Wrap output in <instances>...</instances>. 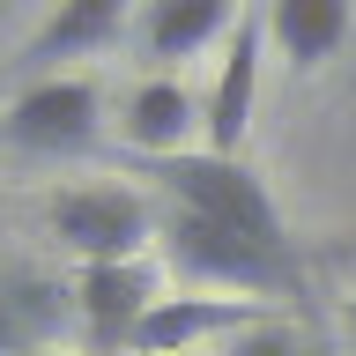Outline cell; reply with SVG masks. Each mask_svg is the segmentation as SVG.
<instances>
[{
	"label": "cell",
	"instance_id": "3957f363",
	"mask_svg": "<svg viewBox=\"0 0 356 356\" xmlns=\"http://www.w3.org/2000/svg\"><path fill=\"white\" fill-rule=\"evenodd\" d=\"M52 238L67 252H82V267H119L141 260V245L156 238V216L127 186H74L52 200Z\"/></svg>",
	"mask_w": 356,
	"mask_h": 356
},
{
	"label": "cell",
	"instance_id": "7c38bea8",
	"mask_svg": "<svg viewBox=\"0 0 356 356\" xmlns=\"http://www.w3.org/2000/svg\"><path fill=\"white\" fill-rule=\"evenodd\" d=\"M222 356H319V341H312V334H297L289 319H267V327L230 334V349H222Z\"/></svg>",
	"mask_w": 356,
	"mask_h": 356
},
{
	"label": "cell",
	"instance_id": "6da1fadb",
	"mask_svg": "<svg viewBox=\"0 0 356 356\" xmlns=\"http://www.w3.org/2000/svg\"><path fill=\"white\" fill-rule=\"evenodd\" d=\"M149 171L163 178V193H171L178 216L245 230V238H260V245H289V238H282V208H275V193L260 186V171H252L245 156L186 149V156H156Z\"/></svg>",
	"mask_w": 356,
	"mask_h": 356
},
{
	"label": "cell",
	"instance_id": "52a82bcc",
	"mask_svg": "<svg viewBox=\"0 0 356 356\" xmlns=\"http://www.w3.org/2000/svg\"><path fill=\"white\" fill-rule=\"evenodd\" d=\"M74 305L89 319V341L97 349H119V341H134L141 312L156 305V289L141 275V260H119V267H82L74 275Z\"/></svg>",
	"mask_w": 356,
	"mask_h": 356
},
{
	"label": "cell",
	"instance_id": "ba28073f",
	"mask_svg": "<svg viewBox=\"0 0 356 356\" xmlns=\"http://www.w3.org/2000/svg\"><path fill=\"white\" fill-rule=\"evenodd\" d=\"M134 0H60L52 15H44V30L15 52V74H52L60 60H74V52H97V44L119 38V22H127Z\"/></svg>",
	"mask_w": 356,
	"mask_h": 356
},
{
	"label": "cell",
	"instance_id": "5b68a950",
	"mask_svg": "<svg viewBox=\"0 0 356 356\" xmlns=\"http://www.w3.org/2000/svg\"><path fill=\"white\" fill-rule=\"evenodd\" d=\"M275 312L267 297H156L141 312V327H134L127 349L141 356H193V341L208 334H245V327H267Z\"/></svg>",
	"mask_w": 356,
	"mask_h": 356
},
{
	"label": "cell",
	"instance_id": "8fae6325",
	"mask_svg": "<svg viewBox=\"0 0 356 356\" xmlns=\"http://www.w3.org/2000/svg\"><path fill=\"white\" fill-rule=\"evenodd\" d=\"M230 15H238V0H149L141 44H149V60H186V52H200L208 38H222Z\"/></svg>",
	"mask_w": 356,
	"mask_h": 356
},
{
	"label": "cell",
	"instance_id": "8992f818",
	"mask_svg": "<svg viewBox=\"0 0 356 356\" xmlns=\"http://www.w3.org/2000/svg\"><path fill=\"white\" fill-rule=\"evenodd\" d=\"M260 44H267V15L260 8H238V38L222 52V74H216V89H208V111H200L208 156H238L245 149L252 97H260Z\"/></svg>",
	"mask_w": 356,
	"mask_h": 356
},
{
	"label": "cell",
	"instance_id": "9c48e42d",
	"mask_svg": "<svg viewBox=\"0 0 356 356\" xmlns=\"http://www.w3.org/2000/svg\"><path fill=\"white\" fill-rule=\"evenodd\" d=\"M200 111H208V104H200L186 82H141V89L127 97L119 134H127L149 163H156V156H186V134L200 127Z\"/></svg>",
	"mask_w": 356,
	"mask_h": 356
},
{
	"label": "cell",
	"instance_id": "4fadbf2b",
	"mask_svg": "<svg viewBox=\"0 0 356 356\" xmlns=\"http://www.w3.org/2000/svg\"><path fill=\"white\" fill-rule=\"evenodd\" d=\"M0 356H30V334H22L15 312H8V289H0Z\"/></svg>",
	"mask_w": 356,
	"mask_h": 356
},
{
	"label": "cell",
	"instance_id": "277c9868",
	"mask_svg": "<svg viewBox=\"0 0 356 356\" xmlns=\"http://www.w3.org/2000/svg\"><path fill=\"white\" fill-rule=\"evenodd\" d=\"M97 111H104L97 82H82V74H38L15 104L0 111V141L8 149H38V156H74V149L97 141Z\"/></svg>",
	"mask_w": 356,
	"mask_h": 356
},
{
	"label": "cell",
	"instance_id": "9a60e30c",
	"mask_svg": "<svg viewBox=\"0 0 356 356\" xmlns=\"http://www.w3.org/2000/svg\"><path fill=\"white\" fill-rule=\"evenodd\" d=\"M30 356H60V349H30Z\"/></svg>",
	"mask_w": 356,
	"mask_h": 356
},
{
	"label": "cell",
	"instance_id": "30bf717a",
	"mask_svg": "<svg viewBox=\"0 0 356 356\" xmlns=\"http://www.w3.org/2000/svg\"><path fill=\"white\" fill-rule=\"evenodd\" d=\"M267 44L282 52L289 67H319L341 52L349 38V0H267Z\"/></svg>",
	"mask_w": 356,
	"mask_h": 356
},
{
	"label": "cell",
	"instance_id": "7a4b0ae2",
	"mask_svg": "<svg viewBox=\"0 0 356 356\" xmlns=\"http://www.w3.org/2000/svg\"><path fill=\"white\" fill-rule=\"evenodd\" d=\"M163 252H171L178 275L216 282V289H297V252L289 245H260V238H245V230L178 216V208L163 222Z\"/></svg>",
	"mask_w": 356,
	"mask_h": 356
},
{
	"label": "cell",
	"instance_id": "5bb4252c",
	"mask_svg": "<svg viewBox=\"0 0 356 356\" xmlns=\"http://www.w3.org/2000/svg\"><path fill=\"white\" fill-rule=\"evenodd\" d=\"M349 349H356V305H349Z\"/></svg>",
	"mask_w": 356,
	"mask_h": 356
}]
</instances>
